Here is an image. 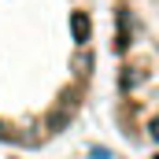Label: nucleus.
<instances>
[{
    "instance_id": "nucleus-1",
    "label": "nucleus",
    "mask_w": 159,
    "mask_h": 159,
    "mask_svg": "<svg viewBox=\"0 0 159 159\" xmlns=\"http://www.w3.org/2000/svg\"><path fill=\"white\" fill-rule=\"evenodd\" d=\"M100 0H0V144L41 152L85 115Z\"/></svg>"
},
{
    "instance_id": "nucleus-2",
    "label": "nucleus",
    "mask_w": 159,
    "mask_h": 159,
    "mask_svg": "<svg viewBox=\"0 0 159 159\" xmlns=\"http://www.w3.org/2000/svg\"><path fill=\"white\" fill-rule=\"evenodd\" d=\"M111 111L133 148H159V0H111Z\"/></svg>"
}]
</instances>
